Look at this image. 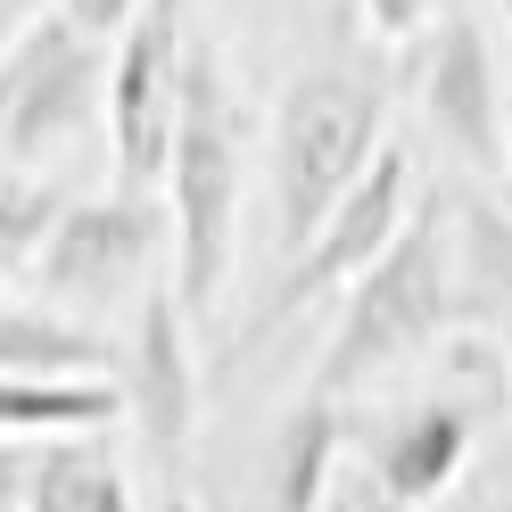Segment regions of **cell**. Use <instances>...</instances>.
Segmentation results:
<instances>
[{
	"label": "cell",
	"instance_id": "11",
	"mask_svg": "<svg viewBox=\"0 0 512 512\" xmlns=\"http://www.w3.org/2000/svg\"><path fill=\"white\" fill-rule=\"evenodd\" d=\"M455 306L463 339H512V207L455 190Z\"/></svg>",
	"mask_w": 512,
	"mask_h": 512
},
{
	"label": "cell",
	"instance_id": "17",
	"mask_svg": "<svg viewBox=\"0 0 512 512\" xmlns=\"http://www.w3.org/2000/svg\"><path fill=\"white\" fill-rule=\"evenodd\" d=\"M356 17H364V34L380 50H413L438 25V0H356Z\"/></svg>",
	"mask_w": 512,
	"mask_h": 512
},
{
	"label": "cell",
	"instance_id": "6",
	"mask_svg": "<svg viewBox=\"0 0 512 512\" xmlns=\"http://www.w3.org/2000/svg\"><path fill=\"white\" fill-rule=\"evenodd\" d=\"M413 207H422V174H413V149H405V141H389V149L372 157V174H364V182L331 207V223L314 232V248L298 256V265H281L273 298L256 306V323H248L240 339L256 347L265 331L290 323V314L323 306V298H347V290H356V281L380 265V256L397 248V232L413 223Z\"/></svg>",
	"mask_w": 512,
	"mask_h": 512
},
{
	"label": "cell",
	"instance_id": "7",
	"mask_svg": "<svg viewBox=\"0 0 512 512\" xmlns=\"http://www.w3.org/2000/svg\"><path fill=\"white\" fill-rule=\"evenodd\" d=\"M190 306L174 298V273L157 281V290L133 306V323H124V347H116V397L133 413L141 430V455L157 471V488L182 504L190 488V446H199V356H190Z\"/></svg>",
	"mask_w": 512,
	"mask_h": 512
},
{
	"label": "cell",
	"instance_id": "19",
	"mask_svg": "<svg viewBox=\"0 0 512 512\" xmlns=\"http://www.w3.org/2000/svg\"><path fill=\"white\" fill-rule=\"evenodd\" d=\"M25 479H34V446L0 438V512H25Z\"/></svg>",
	"mask_w": 512,
	"mask_h": 512
},
{
	"label": "cell",
	"instance_id": "12",
	"mask_svg": "<svg viewBox=\"0 0 512 512\" xmlns=\"http://www.w3.org/2000/svg\"><path fill=\"white\" fill-rule=\"evenodd\" d=\"M339 438H347V405L331 397H298L273 430V455H265V504L273 512H331V471H339Z\"/></svg>",
	"mask_w": 512,
	"mask_h": 512
},
{
	"label": "cell",
	"instance_id": "21",
	"mask_svg": "<svg viewBox=\"0 0 512 512\" xmlns=\"http://www.w3.org/2000/svg\"><path fill=\"white\" fill-rule=\"evenodd\" d=\"M504 182H512V67H504Z\"/></svg>",
	"mask_w": 512,
	"mask_h": 512
},
{
	"label": "cell",
	"instance_id": "23",
	"mask_svg": "<svg viewBox=\"0 0 512 512\" xmlns=\"http://www.w3.org/2000/svg\"><path fill=\"white\" fill-rule=\"evenodd\" d=\"M504 512H512V504H504Z\"/></svg>",
	"mask_w": 512,
	"mask_h": 512
},
{
	"label": "cell",
	"instance_id": "22",
	"mask_svg": "<svg viewBox=\"0 0 512 512\" xmlns=\"http://www.w3.org/2000/svg\"><path fill=\"white\" fill-rule=\"evenodd\" d=\"M364 504V479H356V496H331V512H356Z\"/></svg>",
	"mask_w": 512,
	"mask_h": 512
},
{
	"label": "cell",
	"instance_id": "1",
	"mask_svg": "<svg viewBox=\"0 0 512 512\" xmlns=\"http://www.w3.org/2000/svg\"><path fill=\"white\" fill-rule=\"evenodd\" d=\"M389 108H397V58L372 42H339L281 83L273 141H265L281 265H298L314 232L331 223V207L372 174V157L389 149Z\"/></svg>",
	"mask_w": 512,
	"mask_h": 512
},
{
	"label": "cell",
	"instance_id": "3",
	"mask_svg": "<svg viewBox=\"0 0 512 512\" xmlns=\"http://www.w3.org/2000/svg\"><path fill=\"white\" fill-rule=\"evenodd\" d=\"M240 207H248V124L240 91L223 75L215 42H190L182 75V133L166 166V215H174V298L190 323H215L240 265Z\"/></svg>",
	"mask_w": 512,
	"mask_h": 512
},
{
	"label": "cell",
	"instance_id": "10",
	"mask_svg": "<svg viewBox=\"0 0 512 512\" xmlns=\"http://www.w3.org/2000/svg\"><path fill=\"white\" fill-rule=\"evenodd\" d=\"M504 405V380L488 389H422L389 405L364 438V496H380L389 512H422L438 504L446 488L463 479L471 446H479V422Z\"/></svg>",
	"mask_w": 512,
	"mask_h": 512
},
{
	"label": "cell",
	"instance_id": "16",
	"mask_svg": "<svg viewBox=\"0 0 512 512\" xmlns=\"http://www.w3.org/2000/svg\"><path fill=\"white\" fill-rule=\"evenodd\" d=\"M58 215H67V190L50 174H0V273H34Z\"/></svg>",
	"mask_w": 512,
	"mask_h": 512
},
{
	"label": "cell",
	"instance_id": "4",
	"mask_svg": "<svg viewBox=\"0 0 512 512\" xmlns=\"http://www.w3.org/2000/svg\"><path fill=\"white\" fill-rule=\"evenodd\" d=\"M174 248V215L149 190H100V199H67L58 232L34 256V290L42 306L91 323L100 306H141L157 281V256Z\"/></svg>",
	"mask_w": 512,
	"mask_h": 512
},
{
	"label": "cell",
	"instance_id": "14",
	"mask_svg": "<svg viewBox=\"0 0 512 512\" xmlns=\"http://www.w3.org/2000/svg\"><path fill=\"white\" fill-rule=\"evenodd\" d=\"M25 512H141V504H133V471L116 463V446L100 430H83V438H42L34 446Z\"/></svg>",
	"mask_w": 512,
	"mask_h": 512
},
{
	"label": "cell",
	"instance_id": "15",
	"mask_svg": "<svg viewBox=\"0 0 512 512\" xmlns=\"http://www.w3.org/2000/svg\"><path fill=\"white\" fill-rule=\"evenodd\" d=\"M124 397L108 380H9L0 372V438H83L108 430Z\"/></svg>",
	"mask_w": 512,
	"mask_h": 512
},
{
	"label": "cell",
	"instance_id": "13",
	"mask_svg": "<svg viewBox=\"0 0 512 512\" xmlns=\"http://www.w3.org/2000/svg\"><path fill=\"white\" fill-rule=\"evenodd\" d=\"M116 356L108 331L100 323H75V314H58V306H17V298H0V372L9 380H91Z\"/></svg>",
	"mask_w": 512,
	"mask_h": 512
},
{
	"label": "cell",
	"instance_id": "5",
	"mask_svg": "<svg viewBox=\"0 0 512 512\" xmlns=\"http://www.w3.org/2000/svg\"><path fill=\"white\" fill-rule=\"evenodd\" d=\"M108 42L75 34L67 17H34L0 58V166L34 174L42 157H58L67 141H83L108 116Z\"/></svg>",
	"mask_w": 512,
	"mask_h": 512
},
{
	"label": "cell",
	"instance_id": "9",
	"mask_svg": "<svg viewBox=\"0 0 512 512\" xmlns=\"http://www.w3.org/2000/svg\"><path fill=\"white\" fill-rule=\"evenodd\" d=\"M397 75L413 83V108L463 174L479 182L504 174V67H496V42L479 34V17L446 9Z\"/></svg>",
	"mask_w": 512,
	"mask_h": 512
},
{
	"label": "cell",
	"instance_id": "20",
	"mask_svg": "<svg viewBox=\"0 0 512 512\" xmlns=\"http://www.w3.org/2000/svg\"><path fill=\"white\" fill-rule=\"evenodd\" d=\"M50 9H58V0H0V58H9V42H17L34 17H50Z\"/></svg>",
	"mask_w": 512,
	"mask_h": 512
},
{
	"label": "cell",
	"instance_id": "2",
	"mask_svg": "<svg viewBox=\"0 0 512 512\" xmlns=\"http://www.w3.org/2000/svg\"><path fill=\"white\" fill-rule=\"evenodd\" d=\"M463 339V306H455V199L413 207V223L397 232V248L339 298V323L323 339V364H314V397L347 405L356 389H372L380 372H405L413 356H438V347Z\"/></svg>",
	"mask_w": 512,
	"mask_h": 512
},
{
	"label": "cell",
	"instance_id": "8",
	"mask_svg": "<svg viewBox=\"0 0 512 512\" xmlns=\"http://www.w3.org/2000/svg\"><path fill=\"white\" fill-rule=\"evenodd\" d=\"M182 75H190V0H149L108 67V149L116 190H166L182 133Z\"/></svg>",
	"mask_w": 512,
	"mask_h": 512
},
{
	"label": "cell",
	"instance_id": "18",
	"mask_svg": "<svg viewBox=\"0 0 512 512\" xmlns=\"http://www.w3.org/2000/svg\"><path fill=\"white\" fill-rule=\"evenodd\" d=\"M141 9H149V0H58V17H67L75 34H91V42H124Z\"/></svg>",
	"mask_w": 512,
	"mask_h": 512
}]
</instances>
